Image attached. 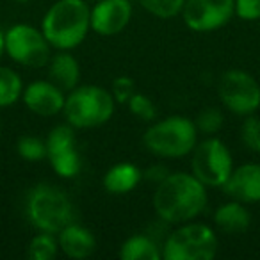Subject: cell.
Listing matches in <instances>:
<instances>
[{
    "label": "cell",
    "mask_w": 260,
    "mask_h": 260,
    "mask_svg": "<svg viewBox=\"0 0 260 260\" xmlns=\"http://www.w3.org/2000/svg\"><path fill=\"white\" fill-rule=\"evenodd\" d=\"M191 170L192 175L205 184V187H223L234 170L230 150L221 139L209 136L202 143H196L192 150Z\"/></svg>",
    "instance_id": "obj_7"
},
{
    "label": "cell",
    "mask_w": 260,
    "mask_h": 260,
    "mask_svg": "<svg viewBox=\"0 0 260 260\" xmlns=\"http://www.w3.org/2000/svg\"><path fill=\"white\" fill-rule=\"evenodd\" d=\"M114 109L116 100L111 91L89 84L70 91L62 112L73 128H94L107 123L114 114Z\"/></svg>",
    "instance_id": "obj_4"
},
{
    "label": "cell",
    "mask_w": 260,
    "mask_h": 260,
    "mask_svg": "<svg viewBox=\"0 0 260 260\" xmlns=\"http://www.w3.org/2000/svg\"><path fill=\"white\" fill-rule=\"evenodd\" d=\"M235 15L246 22L260 20V0H235Z\"/></svg>",
    "instance_id": "obj_28"
},
{
    "label": "cell",
    "mask_w": 260,
    "mask_h": 260,
    "mask_svg": "<svg viewBox=\"0 0 260 260\" xmlns=\"http://www.w3.org/2000/svg\"><path fill=\"white\" fill-rule=\"evenodd\" d=\"M0 138H2V123H0Z\"/></svg>",
    "instance_id": "obj_30"
},
{
    "label": "cell",
    "mask_w": 260,
    "mask_h": 260,
    "mask_svg": "<svg viewBox=\"0 0 260 260\" xmlns=\"http://www.w3.org/2000/svg\"><path fill=\"white\" fill-rule=\"evenodd\" d=\"M241 141L249 152L260 153V118L248 114L241 125Z\"/></svg>",
    "instance_id": "obj_25"
},
{
    "label": "cell",
    "mask_w": 260,
    "mask_h": 260,
    "mask_svg": "<svg viewBox=\"0 0 260 260\" xmlns=\"http://www.w3.org/2000/svg\"><path fill=\"white\" fill-rule=\"evenodd\" d=\"M111 93H112V96H114V100L118 102V104H126V102L134 96V93H136L134 80L130 79V77H126V75L118 77V79L112 80Z\"/></svg>",
    "instance_id": "obj_27"
},
{
    "label": "cell",
    "mask_w": 260,
    "mask_h": 260,
    "mask_svg": "<svg viewBox=\"0 0 260 260\" xmlns=\"http://www.w3.org/2000/svg\"><path fill=\"white\" fill-rule=\"evenodd\" d=\"M119 256L123 260H159L162 251L148 235H132L121 244Z\"/></svg>",
    "instance_id": "obj_19"
},
{
    "label": "cell",
    "mask_w": 260,
    "mask_h": 260,
    "mask_svg": "<svg viewBox=\"0 0 260 260\" xmlns=\"http://www.w3.org/2000/svg\"><path fill=\"white\" fill-rule=\"evenodd\" d=\"M27 217L36 230L59 234L62 228L73 223V207L68 196L57 187L40 184L29 192Z\"/></svg>",
    "instance_id": "obj_5"
},
{
    "label": "cell",
    "mask_w": 260,
    "mask_h": 260,
    "mask_svg": "<svg viewBox=\"0 0 260 260\" xmlns=\"http://www.w3.org/2000/svg\"><path fill=\"white\" fill-rule=\"evenodd\" d=\"M55 234H48V232H40L34 235L32 241L27 246V256L32 260H52L57 255L59 242L54 237Z\"/></svg>",
    "instance_id": "obj_21"
},
{
    "label": "cell",
    "mask_w": 260,
    "mask_h": 260,
    "mask_svg": "<svg viewBox=\"0 0 260 260\" xmlns=\"http://www.w3.org/2000/svg\"><path fill=\"white\" fill-rule=\"evenodd\" d=\"M132 18L130 0H98L91 8V29L100 36H116Z\"/></svg>",
    "instance_id": "obj_12"
},
{
    "label": "cell",
    "mask_w": 260,
    "mask_h": 260,
    "mask_svg": "<svg viewBox=\"0 0 260 260\" xmlns=\"http://www.w3.org/2000/svg\"><path fill=\"white\" fill-rule=\"evenodd\" d=\"M91 29V8L86 0H57L41 22V32L57 50L77 48Z\"/></svg>",
    "instance_id": "obj_2"
},
{
    "label": "cell",
    "mask_w": 260,
    "mask_h": 260,
    "mask_svg": "<svg viewBox=\"0 0 260 260\" xmlns=\"http://www.w3.org/2000/svg\"><path fill=\"white\" fill-rule=\"evenodd\" d=\"M86 2H98V0H86Z\"/></svg>",
    "instance_id": "obj_32"
},
{
    "label": "cell",
    "mask_w": 260,
    "mask_h": 260,
    "mask_svg": "<svg viewBox=\"0 0 260 260\" xmlns=\"http://www.w3.org/2000/svg\"><path fill=\"white\" fill-rule=\"evenodd\" d=\"M143 173L136 164L119 162L112 166L104 177V187L111 194H126L134 191L141 182Z\"/></svg>",
    "instance_id": "obj_18"
},
{
    "label": "cell",
    "mask_w": 260,
    "mask_h": 260,
    "mask_svg": "<svg viewBox=\"0 0 260 260\" xmlns=\"http://www.w3.org/2000/svg\"><path fill=\"white\" fill-rule=\"evenodd\" d=\"M6 54V40H4V32L0 30V59Z\"/></svg>",
    "instance_id": "obj_29"
},
{
    "label": "cell",
    "mask_w": 260,
    "mask_h": 260,
    "mask_svg": "<svg viewBox=\"0 0 260 260\" xmlns=\"http://www.w3.org/2000/svg\"><path fill=\"white\" fill-rule=\"evenodd\" d=\"M224 121V116L219 109L216 107H207L196 116V130H198V134L203 136H214L216 132H219L221 126H223Z\"/></svg>",
    "instance_id": "obj_24"
},
{
    "label": "cell",
    "mask_w": 260,
    "mask_h": 260,
    "mask_svg": "<svg viewBox=\"0 0 260 260\" xmlns=\"http://www.w3.org/2000/svg\"><path fill=\"white\" fill-rule=\"evenodd\" d=\"M214 223L221 232L230 235L244 234L249 228L251 223V216L249 210L242 205V202H228L223 203L221 207H217V210L214 212Z\"/></svg>",
    "instance_id": "obj_17"
},
{
    "label": "cell",
    "mask_w": 260,
    "mask_h": 260,
    "mask_svg": "<svg viewBox=\"0 0 260 260\" xmlns=\"http://www.w3.org/2000/svg\"><path fill=\"white\" fill-rule=\"evenodd\" d=\"M16 150H18V155L22 159L29 160V162H38V160H43L47 157V143L43 139L36 138V136L20 138Z\"/></svg>",
    "instance_id": "obj_23"
},
{
    "label": "cell",
    "mask_w": 260,
    "mask_h": 260,
    "mask_svg": "<svg viewBox=\"0 0 260 260\" xmlns=\"http://www.w3.org/2000/svg\"><path fill=\"white\" fill-rule=\"evenodd\" d=\"M221 189L224 194L237 200V202H260V164L249 162L234 168Z\"/></svg>",
    "instance_id": "obj_14"
},
{
    "label": "cell",
    "mask_w": 260,
    "mask_h": 260,
    "mask_svg": "<svg viewBox=\"0 0 260 260\" xmlns=\"http://www.w3.org/2000/svg\"><path fill=\"white\" fill-rule=\"evenodd\" d=\"M15 2H29V0H15Z\"/></svg>",
    "instance_id": "obj_31"
},
{
    "label": "cell",
    "mask_w": 260,
    "mask_h": 260,
    "mask_svg": "<svg viewBox=\"0 0 260 260\" xmlns=\"http://www.w3.org/2000/svg\"><path fill=\"white\" fill-rule=\"evenodd\" d=\"M205 205V184H202L192 173H170L157 184L153 192V210L159 219L171 224L196 219Z\"/></svg>",
    "instance_id": "obj_1"
},
{
    "label": "cell",
    "mask_w": 260,
    "mask_h": 260,
    "mask_svg": "<svg viewBox=\"0 0 260 260\" xmlns=\"http://www.w3.org/2000/svg\"><path fill=\"white\" fill-rule=\"evenodd\" d=\"M6 54L27 68H43L50 61V43L41 30L25 23L13 25L4 32Z\"/></svg>",
    "instance_id": "obj_8"
},
{
    "label": "cell",
    "mask_w": 260,
    "mask_h": 260,
    "mask_svg": "<svg viewBox=\"0 0 260 260\" xmlns=\"http://www.w3.org/2000/svg\"><path fill=\"white\" fill-rule=\"evenodd\" d=\"M217 253V237L203 223H182L168 235L162 246L164 260H210Z\"/></svg>",
    "instance_id": "obj_6"
},
{
    "label": "cell",
    "mask_w": 260,
    "mask_h": 260,
    "mask_svg": "<svg viewBox=\"0 0 260 260\" xmlns=\"http://www.w3.org/2000/svg\"><path fill=\"white\" fill-rule=\"evenodd\" d=\"M184 23L196 32H210L226 25L235 15V0H185Z\"/></svg>",
    "instance_id": "obj_11"
},
{
    "label": "cell",
    "mask_w": 260,
    "mask_h": 260,
    "mask_svg": "<svg viewBox=\"0 0 260 260\" xmlns=\"http://www.w3.org/2000/svg\"><path fill=\"white\" fill-rule=\"evenodd\" d=\"M47 159L59 177L73 178L80 171V155L77 150L75 128L72 125H57L47 138Z\"/></svg>",
    "instance_id": "obj_10"
},
{
    "label": "cell",
    "mask_w": 260,
    "mask_h": 260,
    "mask_svg": "<svg viewBox=\"0 0 260 260\" xmlns=\"http://www.w3.org/2000/svg\"><path fill=\"white\" fill-rule=\"evenodd\" d=\"M48 80L61 87L64 93H70L79 86L80 66L77 59L70 54V50H61L57 55L48 61Z\"/></svg>",
    "instance_id": "obj_16"
},
{
    "label": "cell",
    "mask_w": 260,
    "mask_h": 260,
    "mask_svg": "<svg viewBox=\"0 0 260 260\" xmlns=\"http://www.w3.org/2000/svg\"><path fill=\"white\" fill-rule=\"evenodd\" d=\"M57 235H59L57 237L59 249L66 256H70V258H75V260L87 258L96 249V239L91 234V230H87L82 224L70 223Z\"/></svg>",
    "instance_id": "obj_15"
},
{
    "label": "cell",
    "mask_w": 260,
    "mask_h": 260,
    "mask_svg": "<svg viewBox=\"0 0 260 260\" xmlns=\"http://www.w3.org/2000/svg\"><path fill=\"white\" fill-rule=\"evenodd\" d=\"M184 2L185 0H139L143 9H146L150 15L162 20L180 15L182 9H184Z\"/></svg>",
    "instance_id": "obj_22"
},
{
    "label": "cell",
    "mask_w": 260,
    "mask_h": 260,
    "mask_svg": "<svg viewBox=\"0 0 260 260\" xmlns=\"http://www.w3.org/2000/svg\"><path fill=\"white\" fill-rule=\"evenodd\" d=\"M219 100L239 116L253 114L260 107V84L244 70H228L217 82Z\"/></svg>",
    "instance_id": "obj_9"
},
{
    "label": "cell",
    "mask_w": 260,
    "mask_h": 260,
    "mask_svg": "<svg viewBox=\"0 0 260 260\" xmlns=\"http://www.w3.org/2000/svg\"><path fill=\"white\" fill-rule=\"evenodd\" d=\"M146 150L162 159L185 157L198 143L194 121L184 116H170L155 121L143 136Z\"/></svg>",
    "instance_id": "obj_3"
},
{
    "label": "cell",
    "mask_w": 260,
    "mask_h": 260,
    "mask_svg": "<svg viewBox=\"0 0 260 260\" xmlns=\"http://www.w3.org/2000/svg\"><path fill=\"white\" fill-rule=\"evenodd\" d=\"M23 104L30 112L43 118L55 116L64 109L66 94L61 87H57L50 80H34L27 87H23Z\"/></svg>",
    "instance_id": "obj_13"
},
{
    "label": "cell",
    "mask_w": 260,
    "mask_h": 260,
    "mask_svg": "<svg viewBox=\"0 0 260 260\" xmlns=\"http://www.w3.org/2000/svg\"><path fill=\"white\" fill-rule=\"evenodd\" d=\"M23 84L20 75L8 66H0V109L11 107L22 98Z\"/></svg>",
    "instance_id": "obj_20"
},
{
    "label": "cell",
    "mask_w": 260,
    "mask_h": 260,
    "mask_svg": "<svg viewBox=\"0 0 260 260\" xmlns=\"http://www.w3.org/2000/svg\"><path fill=\"white\" fill-rule=\"evenodd\" d=\"M128 111L141 121H153L157 118V107L153 104L152 98H148L146 94L134 93V96L126 102Z\"/></svg>",
    "instance_id": "obj_26"
}]
</instances>
